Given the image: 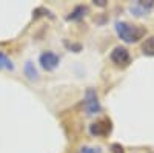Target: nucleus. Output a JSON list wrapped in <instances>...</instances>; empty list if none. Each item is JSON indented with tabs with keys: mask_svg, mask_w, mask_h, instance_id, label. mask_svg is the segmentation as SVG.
I'll return each mask as SVG.
<instances>
[{
	"mask_svg": "<svg viewBox=\"0 0 154 153\" xmlns=\"http://www.w3.org/2000/svg\"><path fill=\"white\" fill-rule=\"evenodd\" d=\"M83 12H88V8L86 6H77L71 14L68 16V20H79V19H82L85 14Z\"/></svg>",
	"mask_w": 154,
	"mask_h": 153,
	"instance_id": "8",
	"label": "nucleus"
},
{
	"mask_svg": "<svg viewBox=\"0 0 154 153\" xmlns=\"http://www.w3.org/2000/svg\"><path fill=\"white\" fill-rule=\"evenodd\" d=\"M116 33L126 43H136L145 36L146 30L140 25H131L128 22H116Z\"/></svg>",
	"mask_w": 154,
	"mask_h": 153,
	"instance_id": "1",
	"label": "nucleus"
},
{
	"mask_svg": "<svg viewBox=\"0 0 154 153\" xmlns=\"http://www.w3.org/2000/svg\"><path fill=\"white\" fill-rule=\"evenodd\" d=\"M25 74H26V78L31 79V81H35L37 79L38 74H37V70L32 65V62H26V63H25Z\"/></svg>",
	"mask_w": 154,
	"mask_h": 153,
	"instance_id": "9",
	"label": "nucleus"
},
{
	"mask_svg": "<svg viewBox=\"0 0 154 153\" xmlns=\"http://www.w3.org/2000/svg\"><path fill=\"white\" fill-rule=\"evenodd\" d=\"M79 153H99V151L96 148H91V147H83V148H80Z\"/></svg>",
	"mask_w": 154,
	"mask_h": 153,
	"instance_id": "11",
	"label": "nucleus"
},
{
	"mask_svg": "<svg viewBox=\"0 0 154 153\" xmlns=\"http://www.w3.org/2000/svg\"><path fill=\"white\" fill-rule=\"evenodd\" d=\"M111 60L119 67H128L131 62V57H130V53L125 46H116L111 53Z\"/></svg>",
	"mask_w": 154,
	"mask_h": 153,
	"instance_id": "4",
	"label": "nucleus"
},
{
	"mask_svg": "<svg viewBox=\"0 0 154 153\" xmlns=\"http://www.w3.org/2000/svg\"><path fill=\"white\" fill-rule=\"evenodd\" d=\"M111 132V121L108 118H102L89 125V133L93 136H106Z\"/></svg>",
	"mask_w": 154,
	"mask_h": 153,
	"instance_id": "3",
	"label": "nucleus"
},
{
	"mask_svg": "<svg viewBox=\"0 0 154 153\" xmlns=\"http://www.w3.org/2000/svg\"><path fill=\"white\" fill-rule=\"evenodd\" d=\"M112 151H114V153H123V148H122V145H119V144H114V145H112Z\"/></svg>",
	"mask_w": 154,
	"mask_h": 153,
	"instance_id": "12",
	"label": "nucleus"
},
{
	"mask_svg": "<svg viewBox=\"0 0 154 153\" xmlns=\"http://www.w3.org/2000/svg\"><path fill=\"white\" fill-rule=\"evenodd\" d=\"M152 5H154L152 0H146V2L139 0V2H136V5L131 8V12H134V16H142L152 8Z\"/></svg>",
	"mask_w": 154,
	"mask_h": 153,
	"instance_id": "6",
	"label": "nucleus"
},
{
	"mask_svg": "<svg viewBox=\"0 0 154 153\" xmlns=\"http://www.w3.org/2000/svg\"><path fill=\"white\" fill-rule=\"evenodd\" d=\"M83 107L86 110L88 114H97L100 111V104H99V97H97V93L89 88L85 94V102H83Z\"/></svg>",
	"mask_w": 154,
	"mask_h": 153,
	"instance_id": "2",
	"label": "nucleus"
},
{
	"mask_svg": "<svg viewBox=\"0 0 154 153\" xmlns=\"http://www.w3.org/2000/svg\"><path fill=\"white\" fill-rule=\"evenodd\" d=\"M94 3H97L99 6H105V5H106L105 0H94Z\"/></svg>",
	"mask_w": 154,
	"mask_h": 153,
	"instance_id": "13",
	"label": "nucleus"
},
{
	"mask_svg": "<svg viewBox=\"0 0 154 153\" xmlns=\"http://www.w3.org/2000/svg\"><path fill=\"white\" fill-rule=\"evenodd\" d=\"M12 68H14V65H12L11 59L0 51V70H12Z\"/></svg>",
	"mask_w": 154,
	"mask_h": 153,
	"instance_id": "10",
	"label": "nucleus"
},
{
	"mask_svg": "<svg viewBox=\"0 0 154 153\" xmlns=\"http://www.w3.org/2000/svg\"><path fill=\"white\" fill-rule=\"evenodd\" d=\"M38 60H40V65H42L43 70L53 71V70L59 65L60 57H59L56 53H53V51H45V53L40 54V59H38Z\"/></svg>",
	"mask_w": 154,
	"mask_h": 153,
	"instance_id": "5",
	"label": "nucleus"
},
{
	"mask_svg": "<svg viewBox=\"0 0 154 153\" xmlns=\"http://www.w3.org/2000/svg\"><path fill=\"white\" fill-rule=\"evenodd\" d=\"M142 51L145 56H154V36L148 37L142 45Z\"/></svg>",
	"mask_w": 154,
	"mask_h": 153,
	"instance_id": "7",
	"label": "nucleus"
}]
</instances>
